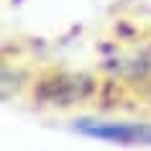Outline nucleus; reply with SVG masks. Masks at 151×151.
<instances>
[{
    "label": "nucleus",
    "instance_id": "nucleus-1",
    "mask_svg": "<svg viewBox=\"0 0 151 151\" xmlns=\"http://www.w3.org/2000/svg\"><path fill=\"white\" fill-rule=\"evenodd\" d=\"M97 80L87 72H69V69H46L31 82V100L44 108H77L97 95Z\"/></svg>",
    "mask_w": 151,
    "mask_h": 151
},
{
    "label": "nucleus",
    "instance_id": "nucleus-2",
    "mask_svg": "<svg viewBox=\"0 0 151 151\" xmlns=\"http://www.w3.org/2000/svg\"><path fill=\"white\" fill-rule=\"evenodd\" d=\"M77 133L118 146H151V123L123 118H77L72 123Z\"/></svg>",
    "mask_w": 151,
    "mask_h": 151
},
{
    "label": "nucleus",
    "instance_id": "nucleus-3",
    "mask_svg": "<svg viewBox=\"0 0 151 151\" xmlns=\"http://www.w3.org/2000/svg\"><path fill=\"white\" fill-rule=\"evenodd\" d=\"M143 97H146V100H149V105H151V85L146 87V92H143Z\"/></svg>",
    "mask_w": 151,
    "mask_h": 151
}]
</instances>
